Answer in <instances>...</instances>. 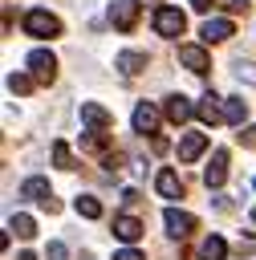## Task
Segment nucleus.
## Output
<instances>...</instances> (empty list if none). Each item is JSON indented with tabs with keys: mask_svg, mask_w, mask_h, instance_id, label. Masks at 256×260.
Segmentation results:
<instances>
[{
	"mask_svg": "<svg viewBox=\"0 0 256 260\" xmlns=\"http://www.w3.org/2000/svg\"><path fill=\"white\" fill-rule=\"evenodd\" d=\"M24 32H28V37H57V32H61V20H57L53 12H45V8H33V12L24 16Z\"/></svg>",
	"mask_w": 256,
	"mask_h": 260,
	"instance_id": "f257e3e1",
	"label": "nucleus"
},
{
	"mask_svg": "<svg viewBox=\"0 0 256 260\" xmlns=\"http://www.w3.org/2000/svg\"><path fill=\"white\" fill-rule=\"evenodd\" d=\"M24 65H28V73H33V81H45V85H49V81L57 77V57H53L49 49H33Z\"/></svg>",
	"mask_w": 256,
	"mask_h": 260,
	"instance_id": "f03ea898",
	"label": "nucleus"
},
{
	"mask_svg": "<svg viewBox=\"0 0 256 260\" xmlns=\"http://www.w3.org/2000/svg\"><path fill=\"white\" fill-rule=\"evenodd\" d=\"M187 28V16L179 8H154V32L158 37H183Z\"/></svg>",
	"mask_w": 256,
	"mask_h": 260,
	"instance_id": "7ed1b4c3",
	"label": "nucleus"
},
{
	"mask_svg": "<svg viewBox=\"0 0 256 260\" xmlns=\"http://www.w3.org/2000/svg\"><path fill=\"white\" fill-rule=\"evenodd\" d=\"M110 24L118 32H130L138 24V0H114L110 4Z\"/></svg>",
	"mask_w": 256,
	"mask_h": 260,
	"instance_id": "20e7f679",
	"label": "nucleus"
},
{
	"mask_svg": "<svg viewBox=\"0 0 256 260\" xmlns=\"http://www.w3.org/2000/svg\"><path fill=\"white\" fill-rule=\"evenodd\" d=\"M163 223H167V232H171L175 240H187V236L195 232V215H187V211H179V207H167V211H163Z\"/></svg>",
	"mask_w": 256,
	"mask_h": 260,
	"instance_id": "39448f33",
	"label": "nucleus"
},
{
	"mask_svg": "<svg viewBox=\"0 0 256 260\" xmlns=\"http://www.w3.org/2000/svg\"><path fill=\"white\" fill-rule=\"evenodd\" d=\"M179 61L191 69V73H207L211 69V57H207V49H199V45H179Z\"/></svg>",
	"mask_w": 256,
	"mask_h": 260,
	"instance_id": "423d86ee",
	"label": "nucleus"
},
{
	"mask_svg": "<svg viewBox=\"0 0 256 260\" xmlns=\"http://www.w3.org/2000/svg\"><path fill=\"white\" fill-rule=\"evenodd\" d=\"M163 114H167V122H175V126H183L191 114H195V106L183 98V93H171L167 102H163Z\"/></svg>",
	"mask_w": 256,
	"mask_h": 260,
	"instance_id": "0eeeda50",
	"label": "nucleus"
},
{
	"mask_svg": "<svg viewBox=\"0 0 256 260\" xmlns=\"http://www.w3.org/2000/svg\"><path fill=\"white\" fill-rule=\"evenodd\" d=\"M236 28H232V20L228 16H211V20H203V41L207 45H219V41H228Z\"/></svg>",
	"mask_w": 256,
	"mask_h": 260,
	"instance_id": "6e6552de",
	"label": "nucleus"
},
{
	"mask_svg": "<svg viewBox=\"0 0 256 260\" xmlns=\"http://www.w3.org/2000/svg\"><path fill=\"white\" fill-rule=\"evenodd\" d=\"M134 130H138V134H154V130H158V110H154L150 102H138V106H134Z\"/></svg>",
	"mask_w": 256,
	"mask_h": 260,
	"instance_id": "1a4fd4ad",
	"label": "nucleus"
},
{
	"mask_svg": "<svg viewBox=\"0 0 256 260\" xmlns=\"http://www.w3.org/2000/svg\"><path fill=\"white\" fill-rule=\"evenodd\" d=\"M207 134H183V142H179V162H195L203 150H207Z\"/></svg>",
	"mask_w": 256,
	"mask_h": 260,
	"instance_id": "9d476101",
	"label": "nucleus"
},
{
	"mask_svg": "<svg viewBox=\"0 0 256 260\" xmlns=\"http://www.w3.org/2000/svg\"><path fill=\"white\" fill-rule=\"evenodd\" d=\"M20 195H24V199H37V203H45L49 211H57V203H53V191H49V183H45V179H24Z\"/></svg>",
	"mask_w": 256,
	"mask_h": 260,
	"instance_id": "9b49d317",
	"label": "nucleus"
},
{
	"mask_svg": "<svg viewBox=\"0 0 256 260\" xmlns=\"http://www.w3.org/2000/svg\"><path fill=\"white\" fill-rule=\"evenodd\" d=\"M223 179H228V150H215L211 162H207V171H203V183L207 187H219Z\"/></svg>",
	"mask_w": 256,
	"mask_h": 260,
	"instance_id": "f8f14e48",
	"label": "nucleus"
},
{
	"mask_svg": "<svg viewBox=\"0 0 256 260\" xmlns=\"http://www.w3.org/2000/svg\"><path fill=\"white\" fill-rule=\"evenodd\" d=\"M81 122L93 126V130H106V126H110V110L98 106V102H81Z\"/></svg>",
	"mask_w": 256,
	"mask_h": 260,
	"instance_id": "ddd939ff",
	"label": "nucleus"
},
{
	"mask_svg": "<svg viewBox=\"0 0 256 260\" xmlns=\"http://www.w3.org/2000/svg\"><path fill=\"white\" fill-rule=\"evenodd\" d=\"M195 114H199L207 126H215V122L223 118V106H219V98H215V93H203V98H199V106H195Z\"/></svg>",
	"mask_w": 256,
	"mask_h": 260,
	"instance_id": "4468645a",
	"label": "nucleus"
},
{
	"mask_svg": "<svg viewBox=\"0 0 256 260\" xmlns=\"http://www.w3.org/2000/svg\"><path fill=\"white\" fill-rule=\"evenodd\" d=\"M154 187H158V195H163V199H179V195H183V179H179L175 171H158Z\"/></svg>",
	"mask_w": 256,
	"mask_h": 260,
	"instance_id": "2eb2a0df",
	"label": "nucleus"
},
{
	"mask_svg": "<svg viewBox=\"0 0 256 260\" xmlns=\"http://www.w3.org/2000/svg\"><path fill=\"white\" fill-rule=\"evenodd\" d=\"M114 236L126 240V244H134V240L142 236V219H134V215H118V219H114Z\"/></svg>",
	"mask_w": 256,
	"mask_h": 260,
	"instance_id": "dca6fc26",
	"label": "nucleus"
},
{
	"mask_svg": "<svg viewBox=\"0 0 256 260\" xmlns=\"http://www.w3.org/2000/svg\"><path fill=\"white\" fill-rule=\"evenodd\" d=\"M114 69H122L126 77H134V73L146 69V53H118L114 57Z\"/></svg>",
	"mask_w": 256,
	"mask_h": 260,
	"instance_id": "f3484780",
	"label": "nucleus"
},
{
	"mask_svg": "<svg viewBox=\"0 0 256 260\" xmlns=\"http://www.w3.org/2000/svg\"><path fill=\"white\" fill-rule=\"evenodd\" d=\"M244 118H248V102H244V98H228V102H223V122L244 126Z\"/></svg>",
	"mask_w": 256,
	"mask_h": 260,
	"instance_id": "a211bd4d",
	"label": "nucleus"
},
{
	"mask_svg": "<svg viewBox=\"0 0 256 260\" xmlns=\"http://www.w3.org/2000/svg\"><path fill=\"white\" fill-rule=\"evenodd\" d=\"M223 256H228L223 236H207V240L199 244V260H223Z\"/></svg>",
	"mask_w": 256,
	"mask_h": 260,
	"instance_id": "6ab92c4d",
	"label": "nucleus"
},
{
	"mask_svg": "<svg viewBox=\"0 0 256 260\" xmlns=\"http://www.w3.org/2000/svg\"><path fill=\"white\" fill-rule=\"evenodd\" d=\"M8 232H16L20 240H33V236H37V223H33V215H24V211H16V215L8 219Z\"/></svg>",
	"mask_w": 256,
	"mask_h": 260,
	"instance_id": "aec40b11",
	"label": "nucleus"
},
{
	"mask_svg": "<svg viewBox=\"0 0 256 260\" xmlns=\"http://www.w3.org/2000/svg\"><path fill=\"white\" fill-rule=\"evenodd\" d=\"M73 207H77V215H85V219H98V215H102V203H98L93 195H77Z\"/></svg>",
	"mask_w": 256,
	"mask_h": 260,
	"instance_id": "412c9836",
	"label": "nucleus"
},
{
	"mask_svg": "<svg viewBox=\"0 0 256 260\" xmlns=\"http://www.w3.org/2000/svg\"><path fill=\"white\" fill-rule=\"evenodd\" d=\"M53 162H57L61 171H73V154H69L65 142H53Z\"/></svg>",
	"mask_w": 256,
	"mask_h": 260,
	"instance_id": "4be33fe9",
	"label": "nucleus"
},
{
	"mask_svg": "<svg viewBox=\"0 0 256 260\" xmlns=\"http://www.w3.org/2000/svg\"><path fill=\"white\" fill-rule=\"evenodd\" d=\"M8 89H12V93H28V89H33V77H24V73H12V77H8Z\"/></svg>",
	"mask_w": 256,
	"mask_h": 260,
	"instance_id": "5701e85b",
	"label": "nucleus"
},
{
	"mask_svg": "<svg viewBox=\"0 0 256 260\" xmlns=\"http://www.w3.org/2000/svg\"><path fill=\"white\" fill-rule=\"evenodd\" d=\"M236 77L248 81V85H256V65L252 61H236Z\"/></svg>",
	"mask_w": 256,
	"mask_h": 260,
	"instance_id": "b1692460",
	"label": "nucleus"
},
{
	"mask_svg": "<svg viewBox=\"0 0 256 260\" xmlns=\"http://www.w3.org/2000/svg\"><path fill=\"white\" fill-rule=\"evenodd\" d=\"M45 260H69V256H65V244H61V240H53V244L45 248Z\"/></svg>",
	"mask_w": 256,
	"mask_h": 260,
	"instance_id": "393cba45",
	"label": "nucleus"
},
{
	"mask_svg": "<svg viewBox=\"0 0 256 260\" xmlns=\"http://www.w3.org/2000/svg\"><path fill=\"white\" fill-rule=\"evenodd\" d=\"M240 142L244 146H256V126H240Z\"/></svg>",
	"mask_w": 256,
	"mask_h": 260,
	"instance_id": "a878e982",
	"label": "nucleus"
},
{
	"mask_svg": "<svg viewBox=\"0 0 256 260\" xmlns=\"http://www.w3.org/2000/svg\"><path fill=\"white\" fill-rule=\"evenodd\" d=\"M114 260H146V256H142V252H134V248H122Z\"/></svg>",
	"mask_w": 256,
	"mask_h": 260,
	"instance_id": "bb28decb",
	"label": "nucleus"
},
{
	"mask_svg": "<svg viewBox=\"0 0 256 260\" xmlns=\"http://www.w3.org/2000/svg\"><path fill=\"white\" fill-rule=\"evenodd\" d=\"M228 12H248V0H228Z\"/></svg>",
	"mask_w": 256,
	"mask_h": 260,
	"instance_id": "cd10ccee",
	"label": "nucleus"
},
{
	"mask_svg": "<svg viewBox=\"0 0 256 260\" xmlns=\"http://www.w3.org/2000/svg\"><path fill=\"white\" fill-rule=\"evenodd\" d=\"M191 8H195V12H207V8H211V0H191Z\"/></svg>",
	"mask_w": 256,
	"mask_h": 260,
	"instance_id": "c85d7f7f",
	"label": "nucleus"
},
{
	"mask_svg": "<svg viewBox=\"0 0 256 260\" xmlns=\"http://www.w3.org/2000/svg\"><path fill=\"white\" fill-rule=\"evenodd\" d=\"M16 260H37V256H33V252H20V256H16Z\"/></svg>",
	"mask_w": 256,
	"mask_h": 260,
	"instance_id": "c756f323",
	"label": "nucleus"
},
{
	"mask_svg": "<svg viewBox=\"0 0 256 260\" xmlns=\"http://www.w3.org/2000/svg\"><path fill=\"white\" fill-rule=\"evenodd\" d=\"M252 219H256V207H252Z\"/></svg>",
	"mask_w": 256,
	"mask_h": 260,
	"instance_id": "7c9ffc66",
	"label": "nucleus"
}]
</instances>
